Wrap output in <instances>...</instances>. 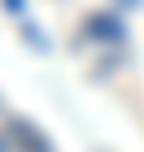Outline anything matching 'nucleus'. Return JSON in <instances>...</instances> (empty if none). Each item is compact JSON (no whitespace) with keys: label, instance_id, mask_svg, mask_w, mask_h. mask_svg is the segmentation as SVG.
<instances>
[{"label":"nucleus","instance_id":"f257e3e1","mask_svg":"<svg viewBox=\"0 0 144 152\" xmlns=\"http://www.w3.org/2000/svg\"><path fill=\"white\" fill-rule=\"evenodd\" d=\"M9 143L18 152H52V143L39 135V126L35 122H26V117H13L9 122Z\"/></svg>","mask_w":144,"mask_h":152},{"label":"nucleus","instance_id":"f03ea898","mask_svg":"<svg viewBox=\"0 0 144 152\" xmlns=\"http://www.w3.org/2000/svg\"><path fill=\"white\" fill-rule=\"evenodd\" d=\"M83 31H87L92 39H105V44H118V39H122L118 18H109V13H92V18L83 22Z\"/></svg>","mask_w":144,"mask_h":152},{"label":"nucleus","instance_id":"7ed1b4c3","mask_svg":"<svg viewBox=\"0 0 144 152\" xmlns=\"http://www.w3.org/2000/svg\"><path fill=\"white\" fill-rule=\"evenodd\" d=\"M4 4H9V9H13V13H18V9H22V0H4Z\"/></svg>","mask_w":144,"mask_h":152},{"label":"nucleus","instance_id":"20e7f679","mask_svg":"<svg viewBox=\"0 0 144 152\" xmlns=\"http://www.w3.org/2000/svg\"><path fill=\"white\" fill-rule=\"evenodd\" d=\"M0 152H4V143H0Z\"/></svg>","mask_w":144,"mask_h":152}]
</instances>
